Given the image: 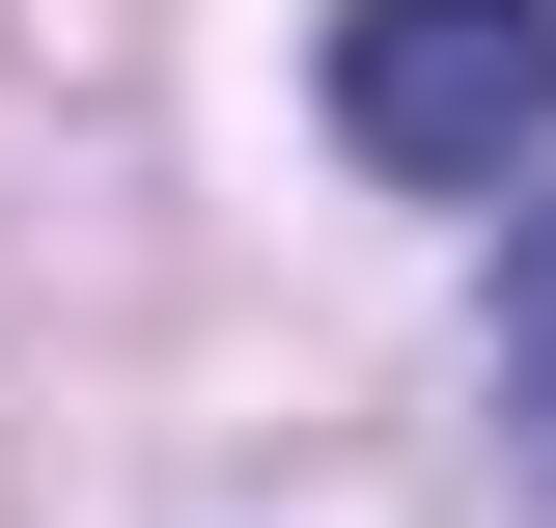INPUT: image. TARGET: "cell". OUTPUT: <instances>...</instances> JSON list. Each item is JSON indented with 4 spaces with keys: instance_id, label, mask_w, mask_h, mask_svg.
I'll return each instance as SVG.
<instances>
[{
    "instance_id": "1",
    "label": "cell",
    "mask_w": 556,
    "mask_h": 528,
    "mask_svg": "<svg viewBox=\"0 0 556 528\" xmlns=\"http://www.w3.org/2000/svg\"><path fill=\"white\" fill-rule=\"evenodd\" d=\"M334 139L390 196H501L556 139V0H334Z\"/></svg>"
},
{
    "instance_id": "2",
    "label": "cell",
    "mask_w": 556,
    "mask_h": 528,
    "mask_svg": "<svg viewBox=\"0 0 556 528\" xmlns=\"http://www.w3.org/2000/svg\"><path fill=\"white\" fill-rule=\"evenodd\" d=\"M501 445H529V501H556V196L501 223Z\"/></svg>"
}]
</instances>
